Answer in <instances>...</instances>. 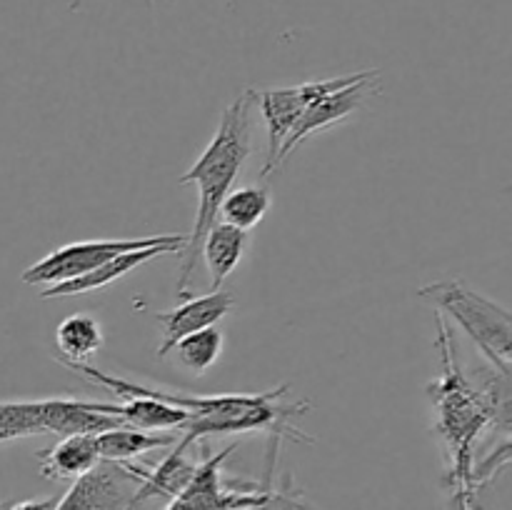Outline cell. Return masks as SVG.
<instances>
[{"label":"cell","mask_w":512,"mask_h":510,"mask_svg":"<svg viewBox=\"0 0 512 510\" xmlns=\"http://www.w3.org/2000/svg\"><path fill=\"white\" fill-rule=\"evenodd\" d=\"M70 370L80 373L83 378L95 380L105 388L115 390L123 398H155L163 403L175 405V408L188 410V423L180 430H185L183 438L195 443L208 435H230V433H248V430H268L278 443L283 435L293 440L308 443L310 435H303L300 430H293L288 420L293 415L308 413V403L285 405L280 403L283 395H288V385L268 390V393H225V395H185L170 393V390L150 388V385L130 383V380L110 375L105 370L95 368L88 363H63Z\"/></svg>","instance_id":"obj_1"},{"label":"cell","mask_w":512,"mask_h":510,"mask_svg":"<svg viewBox=\"0 0 512 510\" xmlns=\"http://www.w3.org/2000/svg\"><path fill=\"white\" fill-rule=\"evenodd\" d=\"M435 348L443 368L440 378L428 385V395L435 410L433 430L443 443L448 460L445 488L453 498V510H483L478 503L480 488L475 483V445L490 428L488 400L460 368L453 335L440 313Z\"/></svg>","instance_id":"obj_2"},{"label":"cell","mask_w":512,"mask_h":510,"mask_svg":"<svg viewBox=\"0 0 512 510\" xmlns=\"http://www.w3.org/2000/svg\"><path fill=\"white\" fill-rule=\"evenodd\" d=\"M253 105H255V90H245L243 95L233 100L228 108L220 115L218 133L213 135L208 148L203 150L198 160L190 165L188 173L180 178V185H195L200 193L198 215H195L193 233L188 235L183 245V260H180V275L175 295L178 298H188L190 293V278L195 273V263L200 258V248L208 235V230L218 223L220 205H223L225 195L233 190L235 178H238L240 168L248 160L250 150V133H253Z\"/></svg>","instance_id":"obj_3"},{"label":"cell","mask_w":512,"mask_h":510,"mask_svg":"<svg viewBox=\"0 0 512 510\" xmlns=\"http://www.w3.org/2000/svg\"><path fill=\"white\" fill-rule=\"evenodd\" d=\"M440 313L465 330L485 355V363L495 368H512V313L488 295L478 293L463 280H438L418 290Z\"/></svg>","instance_id":"obj_4"},{"label":"cell","mask_w":512,"mask_h":510,"mask_svg":"<svg viewBox=\"0 0 512 510\" xmlns=\"http://www.w3.org/2000/svg\"><path fill=\"white\" fill-rule=\"evenodd\" d=\"M188 235H150V238H110V240H83L53 250L43 260L30 265L23 273V283L28 285H53L63 280L80 278L90 273L105 260L115 255L130 253V250L153 248V245H185Z\"/></svg>","instance_id":"obj_5"},{"label":"cell","mask_w":512,"mask_h":510,"mask_svg":"<svg viewBox=\"0 0 512 510\" xmlns=\"http://www.w3.org/2000/svg\"><path fill=\"white\" fill-rule=\"evenodd\" d=\"M238 445H228V448L218 450L213 455H205L195 468L190 483L175 495L165 510H223V508H253V510H268L275 503V495L268 490L248 488L235 490L228 488L220 478V468L225 460L235 453Z\"/></svg>","instance_id":"obj_6"},{"label":"cell","mask_w":512,"mask_h":510,"mask_svg":"<svg viewBox=\"0 0 512 510\" xmlns=\"http://www.w3.org/2000/svg\"><path fill=\"white\" fill-rule=\"evenodd\" d=\"M358 75L360 73L343 75V78L318 80V83H303L295 85V88L255 90V100L260 103V113H263L265 128H268V158H265L263 175H270L278 168L280 148H283L285 138H288L290 130H293L295 123L300 120V115L305 113V108L323 93H330V90L350 83V80H355Z\"/></svg>","instance_id":"obj_7"},{"label":"cell","mask_w":512,"mask_h":510,"mask_svg":"<svg viewBox=\"0 0 512 510\" xmlns=\"http://www.w3.org/2000/svg\"><path fill=\"white\" fill-rule=\"evenodd\" d=\"M138 480L125 463L100 460L93 470L73 480L55 510H130Z\"/></svg>","instance_id":"obj_8"},{"label":"cell","mask_w":512,"mask_h":510,"mask_svg":"<svg viewBox=\"0 0 512 510\" xmlns=\"http://www.w3.org/2000/svg\"><path fill=\"white\" fill-rule=\"evenodd\" d=\"M375 78H378L375 70H363V73H360L355 80H350V83L340 85V88L315 98L313 103L305 108V113L300 115V120L295 123V128L290 130L288 138H285L283 148H280L278 153V165L283 163V160L288 158V155L293 153L305 138H310V135L318 133V130H325L330 128V125L340 123V120L350 118V115L363 105L365 93L373 88Z\"/></svg>","instance_id":"obj_9"},{"label":"cell","mask_w":512,"mask_h":510,"mask_svg":"<svg viewBox=\"0 0 512 510\" xmlns=\"http://www.w3.org/2000/svg\"><path fill=\"white\" fill-rule=\"evenodd\" d=\"M235 298L228 290H213L208 295L188 300L185 305H178L165 313H155V320L163 325V345L158 348V358H165L185 335L203 330L208 325H218L225 315L233 310Z\"/></svg>","instance_id":"obj_10"},{"label":"cell","mask_w":512,"mask_h":510,"mask_svg":"<svg viewBox=\"0 0 512 510\" xmlns=\"http://www.w3.org/2000/svg\"><path fill=\"white\" fill-rule=\"evenodd\" d=\"M190 445H193L190 440L180 438L178 443H175L173 453L165 460H160L155 468H135V465H130V460H125L128 470L135 475V480H138V488H135L133 493V508L150 498L173 500L175 495L190 483L195 468H198V463L188 458Z\"/></svg>","instance_id":"obj_11"},{"label":"cell","mask_w":512,"mask_h":510,"mask_svg":"<svg viewBox=\"0 0 512 510\" xmlns=\"http://www.w3.org/2000/svg\"><path fill=\"white\" fill-rule=\"evenodd\" d=\"M183 245H153V248H143V250H130V253L115 255V258L105 260L103 265H98L90 273L80 275V278H70L63 280V283H53L40 293V298H65V295H83V293H93V290L105 288V285L115 283L123 275H128L130 270H135L138 265H145L148 260L158 258V255H168V253H180Z\"/></svg>","instance_id":"obj_12"},{"label":"cell","mask_w":512,"mask_h":510,"mask_svg":"<svg viewBox=\"0 0 512 510\" xmlns=\"http://www.w3.org/2000/svg\"><path fill=\"white\" fill-rule=\"evenodd\" d=\"M40 473L50 480H75L100 463L93 435H65L58 445L40 450Z\"/></svg>","instance_id":"obj_13"},{"label":"cell","mask_w":512,"mask_h":510,"mask_svg":"<svg viewBox=\"0 0 512 510\" xmlns=\"http://www.w3.org/2000/svg\"><path fill=\"white\" fill-rule=\"evenodd\" d=\"M245 248H248V230H240L230 223H215L208 230L203 240V248L200 255L205 258V265L210 270V285L213 290H220V285L225 283L230 273L238 268V263L243 260Z\"/></svg>","instance_id":"obj_14"},{"label":"cell","mask_w":512,"mask_h":510,"mask_svg":"<svg viewBox=\"0 0 512 510\" xmlns=\"http://www.w3.org/2000/svg\"><path fill=\"white\" fill-rule=\"evenodd\" d=\"M93 440L100 460H113V463H125V460H133L150 453V450L178 443L175 435L150 433V430L133 428V425H118V428L103 430V433L93 435Z\"/></svg>","instance_id":"obj_15"},{"label":"cell","mask_w":512,"mask_h":510,"mask_svg":"<svg viewBox=\"0 0 512 510\" xmlns=\"http://www.w3.org/2000/svg\"><path fill=\"white\" fill-rule=\"evenodd\" d=\"M103 413L118 415L123 423L143 430H165V428H183L188 423L190 413L175 405L163 403L155 398H125V403H98Z\"/></svg>","instance_id":"obj_16"},{"label":"cell","mask_w":512,"mask_h":510,"mask_svg":"<svg viewBox=\"0 0 512 510\" xmlns=\"http://www.w3.org/2000/svg\"><path fill=\"white\" fill-rule=\"evenodd\" d=\"M105 338L100 323L85 313H73L55 328V348L60 363H88L90 355L103 348Z\"/></svg>","instance_id":"obj_17"},{"label":"cell","mask_w":512,"mask_h":510,"mask_svg":"<svg viewBox=\"0 0 512 510\" xmlns=\"http://www.w3.org/2000/svg\"><path fill=\"white\" fill-rule=\"evenodd\" d=\"M473 383L483 390L490 408V430L495 435L512 438V368H495L485 363L475 370Z\"/></svg>","instance_id":"obj_18"},{"label":"cell","mask_w":512,"mask_h":510,"mask_svg":"<svg viewBox=\"0 0 512 510\" xmlns=\"http://www.w3.org/2000/svg\"><path fill=\"white\" fill-rule=\"evenodd\" d=\"M273 198H270V190L263 185H243V188H235L225 195L223 205H220V215L225 218V223L235 225L240 230H250L255 225H260V220L268 215Z\"/></svg>","instance_id":"obj_19"},{"label":"cell","mask_w":512,"mask_h":510,"mask_svg":"<svg viewBox=\"0 0 512 510\" xmlns=\"http://www.w3.org/2000/svg\"><path fill=\"white\" fill-rule=\"evenodd\" d=\"M223 343V330H220L218 325H208V328L185 335V338L175 345V350H178L180 363H183L190 373L203 375L205 370L220 358Z\"/></svg>","instance_id":"obj_20"},{"label":"cell","mask_w":512,"mask_h":510,"mask_svg":"<svg viewBox=\"0 0 512 510\" xmlns=\"http://www.w3.org/2000/svg\"><path fill=\"white\" fill-rule=\"evenodd\" d=\"M58 498H43V500H23V503H8L0 505V510H55Z\"/></svg>","instance_id":"obj_21"},{"label":"cell","mask_w":512,"mask_h":510,"mask_svg":"<svg viewBox=\"0 0 512 510\" xmlns=\"http://www.w3.org/2000/svg\"><path fill=\"white\" fill-rule=\"evenodd\" d=\"M10 440H13V438H10L8 433H0V445H3V443H10Z\"/></svg>","instance_id":"obj_22"},{"label":"cell","mask_w":512,"mask_h":510,"mask_svg":"<svg viewBox=\"0 0 512 510\" xmlns=\"http://www.w3.org/2000/svg\"><path fill=\"white\" fill-rule=\"evenodd\" d=\"M268 510H275V503L273 505H270V508ZM290 510H298V508H290Z\"/></svg>","instance_id":"obj_23"}]
</instances>
